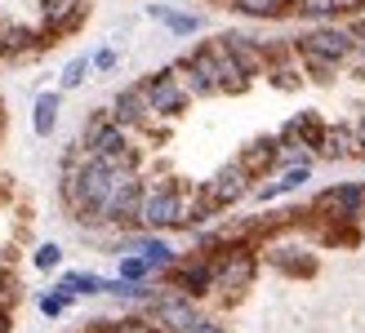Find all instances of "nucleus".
<instances>
[{"label":"nucleus","instance_id":"nucleus-31","mask_svg":"<svg viewBox=\"0 0 365 333\" xmlns=\"http://www.w3.org/2000/svg\"><path fill=\"white\" fill-rule=\"evenodd\" d=\"M0 333H9V311L0 307Z\"/></svg>","mask_w":365,"mask_h":333},{"label":"nucleus","instance_id":"nucleus-28","mask_svg":"<svg viewBox=\"0 0 365 333\" xmlns=\"http://www.w3.org/2000/svg\"><path fill=\"white\" fill-rule=\"evenodd\" d=\"M89 58H94V71H112V67H116V49L107 45V49H98V53H89Z\"/></svg>","mask_w":365,"mask_h":333},{"label":"nucleus","instance_id":"nucleus-27","mask_svg":"<svg viewBox=\"0 0 365 333\" xmlns=\"http://www.w3.org/2000/svg\"><path fill=\"white\" fill-rule=\"evenodd\" d=\"M71 307V293L67 289H53V293H41V316H49V320H58L63 311Z\"/></svg>","mask_w":365,"mask_h":333},{"label":"nucleus","instance_id":"nucleus-10","mask_svg":"<svg viewBox=\"0 0 365 333\" xmlns=\"http://www.w3.org/2000/svg\"><path fill=\"white\" fill-rule=\"evenodd\" d=\"M174 67H178L182 85L192 89V98H214V94H218V63H214V49H210V45L182 53Z\"/></svg>","mask_w":365,"mask_h":333},{"label":"nucleus","instance_id":"nucleus-22","mask_svg":"<svg viewBox=\"0 0 365 333\" xmlns=\"http://www.w3.org/2000/svg\"><path fill=\"white\" fill-rule=\"evenodd\" d=\"M148 18L165 23L174 36H196V31H200V18H196V14H182V9H174V5H148Z\"/></svg>","mask_w":365,"mask_h":333},{"label":"nucleus","instance_id":"nucleus-7","mask_svg":"<svg viewBox=\"0 0 365 333\" xmlns=\"http://www.w3.org/2000/svg\"><path fill=\"white\" fill-rule=\"evenodd\" d=\"M312 218L317 222H361L365 218V182H334V187L317 191L312 200Z\"/></svg>","mask_w":365,"mask_h":333},{"label":"nucleus","instance_id":"nucleus-23","mask_svg":"<svg viewBox=\"0 0 365 333\" xmlns=\"http://www.w3.org/2000/svg\"><path fill=\"white\" fill-rule=\"evenodd\" d=\"M58 289H67L71 298H98V293H107V280L94 271H67L58 280Z\"/></svg>","mask_w":365,"mask_h":333},{"label":"nucleus","instance_id":"nucleus-5","mask_svg":"<svg viewBox=\"0 0 365 333\" xmlns=\"http://www.w3.org/2000/svg\"><path fill=\"white\" fill-rule=\"evenodd\" d=\"M143 196H148L143 174L138 169H116L112 191H107V205H103V222H107V227H138Z\"/></svg>","mask_w":365,"mask_h":333},{"label":"nucleus","instance_id":"nucleus-25","mask_svg":"<svg viewBox=\"0 0 365 333\" xmlns=\"http://www.w3.org/2000/svg\"><path fill=\"white\" fill-rule=\"evenodd\" d=\"M89 71H94V58H89V53H76V58H71V63L63 67V76H58V89H63V94H67V89H81Z\"/></svg>","mask_w":365,"mask_h":333},{"label":"nucleus","instance_id":"nucleus-19","mask_svg":"<svg viewBox=\"0 0 365 333\" xmlns=\"http://www.w3.org/2000/svg\"><path fill=\"white\" fill-rule=\"evenodd\" d=\"M227 9L241 18H254V23H277V18L294 14V0H227Z\"/></svg>","mask_w":365,"mask_h":333},{"label":"nucleus","instance_id":"nucleus-29","mask_svg":"<svg viewBox=\"0 0 365 333\" xmlns=\"http://www.w3.org/2000/svg\"><path fill=\"white\" fill-rule=\"evenodd\" d=\"M361 71H365V18H361V23H356V58H352Z\"/></svg>","mask_w":365,"mask_h":333},{"label":"nucleus","instance_id":"nucleus-30","mask_svg":"<svg viewBox=\"0 0 365 333\" xmlns=\"http://www.w3.org/2000/svg\"><path fill=\"white\" fill-rule=\"evenodd\" d=\"M192 333H223V324H214V320H200Z\"/></svg>","mask_w":365,"mask_h":333},{"label":"nucleus","instance_id":"nucleus-8","mask_svg":"<svg viewBox=\"0 0 365 333\" xmlns=\"http://www.w3.org/2000/svg\"><path fill=\"white\" fill-rule=\"evenodd\" d=\"M138 85H143V94H148V102H152V111L160 120H178L182 111H187V102H192V89L182 85L178 67H160V71H152V76L138 80Z\"/></svg>","mask_w":365,"mask_h":333},{"label":"nucleus","instance_id":"nucleus-14","mask_svg":"<svg viewBox=\"0 0 365 333\" xmlns=\"http://www.w3.org/2000/svg\"><path fill=\"white\" fill-rule=\"evenodd\" d=\"M303 182H312V160H289V164H277V174H267L259 187H254V196L267 205V200H281L289 191H299Z\"/></svg>","mask_w":365,"mask_h":333},{"label":"nucleus","instance_id":"nucleus-17","mask_svg":"<svg viewBox=\"0 0 365 333\" xmlns=\"http://www.w3.org/2000/svg\"><path fill=\"white\" fill-rule=\"evenodd\" d=\"M365 0H294V18L303 23H339V18H356Z\"/></svg>","mask_w":365,"mask_h":333},{"label":"nucleus","instance_id":"nucleus-18","mask_svg":"<svg viewBox=\"0 0 365 333\" xmlns=\"http://www.w3.org/2000/svg\"><path fill=\"white\" fill-rule=\"evenodd\" d=\"M236 160H241L254 178H267V174L281 164V138H254V142H250Z\"/></svg>","mask_w":365,"mask_h":333},{"label":"nucleus","instance_id":"nucleus-26","mask_svg":"<svg viewBox=\"0 0 365 333\" xmlns=\"http://www.w3.org/2000/svg\"><path fill=\"white\" fill-rule=\"evenodd\" d=\"M31 263H36V271H58V267H63V245L45 240V245L31 253Z\"/></svg>","mask_w":365,"mask_h":333},{"label":"nucleus","instance_id":"nucleus-11","mask_svg":"<svg viewBox=\"0 0 365 333\" xmlns=\"http://www.w3.org/2000/svg\"><path fill=\"white\" fill-rule=\"evenodd\" d=\"M116 253H138V258H148V263L156 267V271H170L174 263H178V253H174V245L160 231H130V236H120L116 240Z\"/></svg>","mask_w":365,"mask_h":333},{"label":"nucleus","instance_id":"nucleus-33","mask_svg":"<svg viewBox=\"0 0 365 333\" xmlns=\"http://www.w3.org/2000/svg\"><path fill=\"white\" fill-rule=\"evenodd\" d=\"M356 134H361V142H365V111H361V120H356Z\"/></svg>","mask_w":365,"mask_h":333},{"label":"nucleus","instance_id":"nucleus-2","mask_svg":"<svg viewBox=\"0 0 365 333\" xmlns=\"http://www.w3.org/2000/svg\"><path fill=\"white\" fill-rule=\"evenodd\" d=\"M85 156H98L107 160L112 169H138V147H134V129H125L112 120V111L107 116H94L85 125V138L76 142Z\"/></svg>","mask_w":365,"mask_h":333},{"label":"nucleus","instance_id":"nucleus-24","mask_svg":"<svg viewBox=\"0 0 365 333\" xmlns=\"http://www.w3.org/2000/svg\"><path fill=\"white\" fill-rule=\"evenodd\" d=\"M116 275L120 280H152L156 267L148 258H138V253H116Z\"/></svg>","mask_w":365,"mask_h":333},{"label":"nucleus","instance_id":"nucleus-3","mask_svg":"<svg viewBox=\"0 0 365 333\" xmlns=\"http://www.w3.org/2000/svg\"><path fill=\"white\" fill-rule=\"evenodd\" d=\"M205 253L214 258V293H223V298H241L259 275V253L241 240H218Z\"/></svg>","mask_w":365,"mask_h":333},{"label":"nucleus","instance_id":"nucleus-4","mask_svg":"<svg viewBox=\"0 0 365 333\" xmlns=\"http://www.w3.org/2000/svg\"><path fill=\"white\" fill-rule=\"evenodd\" d=\"M182 218H187V191H182L178 182L148 187V196H143V209H138V227H143V231L182 227Z\"/></svg>","mask_w":365,"mask_h":333},{"label":"nucleus","instance_id":"nucleus-13","mask_svg":"<svg viewBox=\"0 0 365 333\" xmlns=\"http://www.w3.org/2000/svg\"><path fill=\"white\" fill-rule=\"evenodd\" d=\"M170 280H174V289L192 293V298H205V293H214V258L210 253L182 258V263L170 267Z\"/></svg>","mask_w":365,"mask_h":333},{"label":"nucleus","instance_id":"nucleus-21","mask_svg":"<svg viewBox=\"0 0 365 333\" xmlns=\"http://www.w3.org/2000/svg\"><path fill=\"white\" fill-rule=\"evenodd\" d=\"M58 111H63V89H49V94L36 98V107H31V129H36V138H49L53 129H58Z\"/></svg>","mask_w":365,"mask_h":333},{"label":"nucleus","instance_id":"nucleus-12","mask_svg":"<svg viewBox=\"0 0 365 333\" xmlns=\"http://www.w3.org/2000/svg\"><path fill=\"white\" fill-rule=\"evenodd\" d=\"M112 120L116 125H125V129H152L160 116L152 111V102H148V94H143V85H130V89H120V94L112 98Z\"/></svg>","mask_w":365,"mask_h":333},{"label":"nucleus","instance_id":"nucleus-32","mask_svg":"<svg viewBox=\"0 0 365 333\" xmlns=\"http://www.w3.org/2000/svg\"><path fill=\"white\" fill-rule=\"evenodd\" d=\"M5 289H9V271H5V267H0V293H5Z\"/></svg>","mask_w":365,"mask_h":333},{"label":"nucleus","instance_id":"nucleus-9","mask_svg":"<svg viewBox=\"0 0 365 333\" xmlns=\"http://www.w3.org/2000/svg\"><path fill=\"white\" fill-rule=\"evenodd\" d=\"M254 191V174L245 169L241 160H232V164H223L205 187H200V196L210 200L214 209H232V205H241V200Z\"/></svg>","mask_w":365,"mask_h":333},{"label":"nucleus","instance_id":"nucleus-1","mask_svg":"<svg viewBox=\"0 0 365 333\" xmlns=\"http://www.w3.org/2000/svg\"><path fill=\"white\" fill-rule=\"evenodd\" d=\"M289 53L299 58L303 71H312L317 80H330V71L356 58V27L348 23H312L303 36H294Z\"/></svg>","mask_w":365,"mask_h":333},{"label":"nucleus","instance_id":"nucleus-15","mask_svg":"<svg viewBox=\"0 0 365 333\" xmlns=\"http://www.w3.org/2000/svg\"><path fill=\"white\" fill-rule=\"evenodd\" d=\"M210 49H214V63H218V94H245V89L254 85V76L241 67V58L223 45V36L210 41Z\"/></svg>","mask_w":365,"mask_h":333},{"label":"nucleus","instance_id":"nucleus-16","mask_svg":"<svg viewBox=\"0 0 365 333\" xmlns=\"http://www.w3.org/2000/svg\"><path fill=\"white\" fill-rule=\"evenodd\" d=\"M317 152L325 160H361L365 156V142L356 134V125H325V138Z\"/></svg>","mask_w":365,"mask_h":333},{"label":"nucleus","instance_id":"nucleus-20","mask_svg":"<svg viewBox=\"0 0 365 333\" xmlns=\"http://www.w3.org/2000/svg\"><path fill=\"white\" fill-rule=\"evenodd\" d=\"M41 18L49 31H71L85 18V0H41Z\"/></svg>","mask_w":365,"mask_h":333},{"label":"nucleus","instance_id":"nucleus-6","mask_svg":"<svg viewBox=\"0 0 365 333\" xmlns=\"http://www.w3.org/2000/svg\"><path fill=\"white\" fill-rule=\"evenodd\" d=\"M148 307V320L160 329V333H192L200 320V307L192 293H182V289H156V298L152 302H143Z\"/></svg>","mask_w":365,"mask_h":333}]
</instances>
